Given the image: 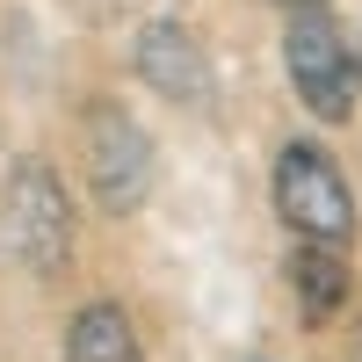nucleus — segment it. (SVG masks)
<instances>
[{"mask_svg":"<svg viewBox=\"0 0 362 362\" xmlns=\"http://www.w3.org/2000/svg\"><path fill=\"white\" fill-rule=\"evenodd\" d=\"M290 290H297V312H305L312 326L334 319V312L348 305V261H341V247H312V239H297V254H290Z\"/></svg>","mask_w":362,"mask_h":362,"instance_id":"obj_7","label":"nucleus"},{"mask_svg":"<svg viewBox=\"0 0 362 362\" xmlns=\"http://www.w3.org/2000/svg\"><path fill=\"white\" fill-rule=\"evenodd\" d=\"M276 218L297 239H312V247H341L348 254V239H355V189H348V174L334 167L326 145L290 138L276 153Z\"/></svg>","mask_w":362,"mask_h":362,"instance_id":"obj_2","label":"nucleus"},{"mask_svg":"<svg viewBox=\"0 0 362 362\" xmlns=\"http://www.w3.org/2000/svg\"><path fill=\"white\" fill-rule=\"evenodd\" d=\"M80 145H87V189L109 218H131L153 196V138L138 131V116L124 102H87V124H80Z\"/></svg>","mask_w":362,"mask_h":362,"instance_id":"obj_4","label":"nucleus"},{"mask_svg":"<svg viewBox=\"0 0 362 362\" xmlns=\"http://www.w3.org/2000/svg\"><path fill=\"white\" fill-rule=\"evenodd\" d=\"M66 362H145V341L124 305H109V297H95V305H80L66 319Z\"/></svg>","mask_w":362,"mask_h":362,"instance_id":"obj_6","label":"nucleus"},{"mask_svg":"<svg viewBox=\"0 0 362 362\" xmlns=\"http://www.w3.org/2000/svg\"><path fill=\"white\" fill-rule=\"evenodd\" d=\"M0 232H8V254L29 268V276H66L73 261V196L58 181L51 160H15L8 181H0Z\"/></svg>","mask_w":362,"mask_h":362,"instance_id":"obj_1","label":"nucleus"},{"mask_svg":"<svg viewBox=\"0 0 362 362\" xmlns=\"http://www.w3.org/2000/svg\"><path fill=\"white\" fill-rule=\"evenodd\" d=\"M283 66H290V87L319 124H348L355 116V95H362V58L348 44V29L326 15V8H297L290 29H283Z\"/></svg>","mask_w":362,"mask_h":362,"instance_id":"obj_3","label":"nucleus"},{"mask_svg":"<svg viewBox=\"0 0 362 362\" xmlns=\"http://www.w3.org/2000/svg\"><path fill=\"white\" fill-rule=\"evenodd\" d=\"M138 73L145 87H160L167 102H203L210 95V66H203V44L189 37L181 22H145L138 29Z\"/></svg>","mask_w":362,"mask_h":362,"instance_id":"obj_5","label":"nucleus"},{"mask_svg":"<svg viewBox=\"0 0 362 362\" xmlns=\"http://www.w3.org/2000/svg\"><path fill=\"white\" fill-rule=\"evenodd\" d=\"M276 8H290V15H297V8H326V0H276Z\"/></svg>","mask_w":362,"mask_h":362,"instance_id":"obj_8","label":"nucleus"}]
</instances>
